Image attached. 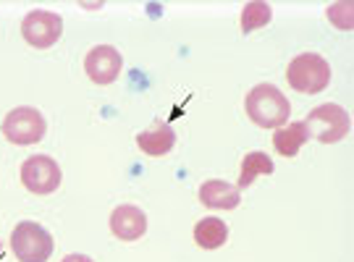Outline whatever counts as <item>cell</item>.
<instances>
[{"mask_svg":"<svg viewBox=\"0 0 354 262\" xmlns=\"http://www.w3.org/2000/svg\"><path fill=\"white\" fill-rule=\"evenodd\" d=\"M270 19H273L270 6L263 3V0H252V3H247L244 11H241V32H244V35H252L254 29L270 24Z\"/></svg>","mask_w":354,"mask_h":262,"instance_id":"9a60e30c","label":"cell"},{"mask_svg":"<svg viewBox=\"0 0 354 262\" xmlns=\"http://www.w3.org/2000/svg\"><path fill=\"white\" fill-rule=\"evenodd\" d=\"M310 139H313V126L307 121H297V124H286L276 129L273 144H276V152L283 158H297V152L302 150V144Z\"/></svg>","mask_w":354,"mask_h":262,"instance_id":"8fae6325","label":"cell"},{"mask_svg":"<svg viewBox=\"0 0 354 262\" xmlns=\"http://www.w3.org/2000/svg\"><path fill=\"white\" fill-rule=\"evenodd\" d=\"M0 129H3V137L11 144H37L48 131V124L37 108H13L3 118Z\"/></svg>","mask_w":354,"mask_h":262,"instance_id":"277c9868","label":"cell"},{"mask_svg":"<svg viewBox=\"0 0 354 262\" xmlns=\"http://www.w3.org/2000/svg\"><path fill=\"white\" fill-rule=\"evenodd\" d=\"M111 234L121 241H137L147 234V215L134 205H118L111 212Z\"/></svg>","mask_w":354,"mask_h":262,"instance_id":"9c48e42d","label":"cell"},{"mask_svg":"<svg viewBox=\"0 0 354 262\" xmlns=\"http://www.w3.org/2000/svg\"><path fill=\"white\" fill-rule=\"evenodd\" d=\"M328 21L336 29H352L354 26V3H349V0H344V3H333V6H328Z\"/></svg>","mask_w":354,"mask_h":262,"instance_id":"2e32d148","label":"cell"},{"mask_svg":"<svg viewBox=\"0 0 354 262\" xmlns=\"http://www.w3.org/2000/svg\"><path fill=\"white\" fill-rule=\"evenodd\" d=\"M244 111L250 115V121L260 129H281V126L289 124L291 105L279 87L263 82L247 92Z\"/></svg>","mask_w":354,"mask_h":262,"instance_id":"6da1fadb","label":"cell"},{"mask_svg":"<svg viewBox=\"0 0 354 262\" xmlns=\"http://www.w3.org/2000/svg\"><path fill=\"white\" fill-rule=\"evenodd\" d=\"M260 174H266V176L273 174V160L268 158L266 152H260V150L247 152V155H244V160H241V174H239V184H236V189L252 187V181Z\"/></svg>","mask_w":354,"mask_h":262,"instance_id":"5bb4252c","label":"cell"},{"mask_svg":"<svg viewBox=\"0 0 354 262\" xmlns=\"http://www.w3.org/2000/svg\"><path fill=\"white\" fill-rule=\"evenodd\" d=\"M61 165L48 155H32L21 162V184L32 194H53L61 187Z\"/></svg>","mask_w":354,"mask_h":262,"instance_id":"5b68a950","label":"cell"},{"mask_svg":"<svg viewBox=\"0 0 354 262\" xmlns=\"http://www.w3.org/2000/svg\"><path fill=\"white\" fill-rule=\"evenodd\" d=\"M228 238V225L221 218H203L200 223L194 225V241L203 250H221Z\"/></svg>","mask_w":354,"mask_h":262,"instance_id":"4fadbf2b","label":"cell"},{"mask_svg":"<svg viewBox=\"0 0 354 262\" xmlns=\"http://www.w3.org/2000/svg\"><path fill=\"white\" fill-rule=\"evenodd\" d=\"M61 35H64V19L53 11H29L21 21V37L37 50L53 48Z\"/></svg>","mask_w":354,"mask_h":262,"instance_id":"8992f818","label":"cell"},{"mask_svg":"<svg viewBox=\"0 0 354 262\" xmlns=\"http://www.w3.org/2000/svg\"><path fill=\"white\" fill-rule=\"evenodd\" d=\"M307 124H326V129H320L315 139L323 142V144H333V142H342L349 134V113L344 111L342 105H336V102H323V105L310 111Z\"/></svg>","mask_w":354,"mask_h":262,"instance_id":"52a82bcc","label":"cell"},{"mask_svg":"<svg viewBox=\"0 0 354 262\" xmlns=\"http://www.w3.org/2000/svg\"><path fill=\"white\" fill-rule=\"evenodd\" d=\"M286 82L302 95H317L328 87L330 82V66L323 55L317 53H302L289 63L286 68Z\"/></svg>","mask_w":354,"mask_h":262,"instance_id":"7a4b0ae2","label":"cell"},{"mask_svg":"<svg viewBox=\"0 0 354 262\" xmlns=\"http://www.w3.org/2000/svg\"><path fill=\"white\" fill-rule=\"evenodd\" d=\"M174 144H176V131L168 124H158L152 131H142L137 137V147L147 158H163L174 150Z\"/></svg>","mask_w":354,"mask_h":262,"instance_id":"7c38bea8","label":"cell"},{"mask_svg":"<svg viewBox=\"0 0 354 262\" xmlns=\"http://www.w3.org/2000/svg\"><path fill=\"white\" fill-rule=\"evenodd\" d=\"M121 68H124V58H121V53L115 50L113 45H97L84 58V71L100 87L113 84L115 79L121 76Z\"/></svg>","mask_w":354,"mask_h":262,"instance_id":"ba28073f","label":"cell"},{"mask_svg":"<svg viewBox=\"0 0 354 262\" xmlns=\"http://www.w3.org/2000/svg\"><path fill=\"white\" fill-rule=\"evenodd\" d=\"M53 236L35 221H21L11 234V250L19 262H48L53 254Z\"/></svg>","mask_w":354,"mask_h":262,"instance_id":"3957f363","label":"cell"},{"mask_svg":"<svg viewBox=\"0 0 354 262\" xmlns=\"http://www.w3.org/2000/svg\"><path fill=\"white\" fill-rule=\"evenodd\" d=\"M61 262H95L92 257H87V254H66Z\"/></svg>","mask_w":354,"mask_h":262,"instance_id":"e0dca14e","label":"cell"},{"mask_svg":"<svg viewBox=\"0 0 354 262\" xmlns=\"http://www.w3.org/2000/svg\"><path fill=\"white\" fill-rule=\"evenodd\" d=\"M200 202L210 210H234V207H239L241 194L239 189L231 187L228 181L213 178V181H205L200 187Z\"/></svg>","mask_w":354,"mask_h":262,"instance_id":"30bf717a","label":"cell"}]
</instances>
